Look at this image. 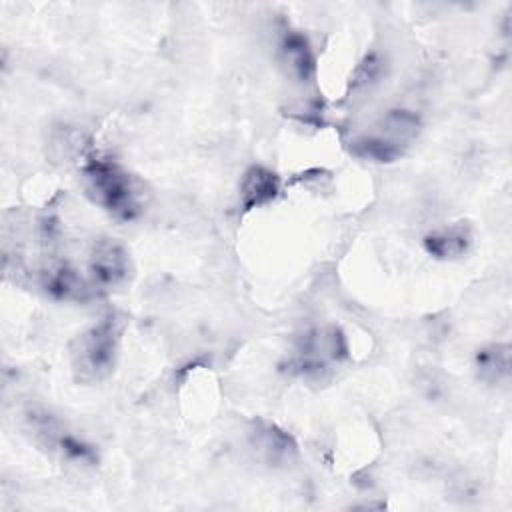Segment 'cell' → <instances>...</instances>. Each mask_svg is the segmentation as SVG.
I'll list each match as a JSON object with an SVG mask.
<instances>
[{
    "instance_id": "obj_5",
    "label": "cell",
    "mask_w": 512,
    "mask_h": 512,
    "mask_svg": "<svg viewBox=\"0 0 512 512\" xmlns=\"http://www.w3.org/2000/svg\"><path fill=\"white\" fill-rule=\"evenodd\" d=\"M88 272L94 288L106 290L120 286L130 274V256L118 240L100 238L90 250Z\"/></svg>"
},
{
    "instance_id": "obj_2",
    "label": "cell",
    "mask_w": 512,
    "mask_h": 512,
    "mask_svg": "<svg viewBox=\"0 0 512 512\" xmlns=\"http://www.w3.org/2000/svg\"><path fill=\"white\" fill-rule=\"evenodd\" d=\"M86 194L118 220H132L140 214V190L134 178L114 160L90 156L82 164Z\"/></svg>"
},
{
    "instance_id": "obj_10",
    "label": "cell",
    "mask_w": 512,
    "mask_h": 512,
    "mask_svg": "<svg viewBox=\"0 0 512 512\" xmlns=\"http://www.w3.org/2000/svg\"><path fill=\"white\" fill-rule=\"evenodd\" d=\"M280 58L288 72L298 80V82H310L316 72V62L312 48L306 40L296 30H288L282 40H280Z\"/></svg>"
},
{
    "instance_id": "obj_6",
    "label": "cell",
    "mask_w": 512,
    "mask_h": 512,
    "mask_svg": "<svg viewBox=\"0 0 512 512\" xmlns=\"http://www.w3.org/2000/svg\"><path fill=\"white\" fill-rule=\"evenodd\" d=\"M250 446L268 466H288L296 460L298 448L294 438L268 422H256L250 430Z\"/></svg>"
},
{
    "instance_id": "obj_8",
    "label": "cell",
    "mask_w": 512,
    "mask_h": 512,
    "mask_svg": "<svg viewBox=\"0 0 512 512\" xmlns=\"http://www.w3.org/2000/svg\"><path fill=\"white\" fill-rule=\"evenodd\" d=\"M472 244V230L466 222H456L432 230L424 238V250L438 260H454L468 252Z\"/></svg>"
},
{
    "instance_id": "obj_3",
    "label": "cell",
    "mask_w": 512,
    "mask_h": 512,
    "mask_svg": "<svg viewBox=\"0 0 512 512\" xmlns=\"http://www.w3.org/2000/svg\"><path fill=\"white\" fill-rule=\"evenodd\" d=\"M420 116L406 108L388 110L370 132L352 140V152L374 162H394L420 134Z\"/></svg>"
},
{
    "instance_id": "obj_11",
    "label": "cell",
    "mask_w": 512,
    "mask_h": 512,
    "mask_svg": "<svg viewBox=\"0 0 512 512\" xmlns=\"http://www.w3.org/2000/svg\"><path fill=\"white\" fill-rule=\"evenodd\" d=\"M476 374L486 384H504L510 378V366H512V352L510 344L506 342H492L482 346L476 352L474 358Z\"/></svg>"
},
{
    "instance_id": "obj_9",
    "label": "cell",
    "mask_w": 512,
    "mask_h": 512,
    "mask_svg": "<svg viewBox=\"0 0 512 512\" xmlns=\"http://www.w3.org/2000/svg\"><path fill=\"white\" fill-rule=\"evenodd\" d=\"M42 288L56 300H70V302H82L90 294V288L84 282V278L64 262L44 268Z\"/></svg>"
},
{
    "instance_id": "obj_4",
    "label": "cell",
    "mask_w": 512,
    "mask_h": 512,
    "mask_svg": "<svg viewBox=\"0 0 512 512\" xmlns=\"http://www.w3.org/2000/svg\"><path fill=\"white\" fill-rule=\"evenodd\" d=\"M346 356L348 346L340 328H312L302 334L298 342L292 370L306 380H324L330 374L332 366L342 362Z\"/></svg>"
},
{
    "instance_id": "obj_7",
    "label": "cell",
    "mask_w": 512,
    "mask_h": 512,
    "mask_svg": "<svg viewBox=\"0 0 512 512\" xmlns=\"http://www.w3.org/2000/svg\"><path fill=\"white\" fill-rule=\"evenodd\" d=\"M280 192V178L266 166H250L240 180V202L244 210L270 204Z\"/></svg>"
},
{
    "instance_id": "obj_12",
    "label": "cell",
    "mask_w": 512,
    "mask_h": 512,
    "mask_svg": "<svg viewBox=\"0 0 512 512\" xmlns=\"http://www.w3.org/2000/svg\"><path fill=\"white\" fill-rule=\"evenodd\" d=\"M384 70H386L384 60L378 54H368L352 74V80H350L352 94H366L372 88H376L384 78Z\"/></svg>"
},
{
    "instance_id": "obj_1",
    "label": "cell",
    "mask_w": 512,
    "mask_h": 512,
    "mask_svg": "<svg viewBox=\"0 0 512 512\" xmlns=\"http://www.w3.org/2000/svg\"><path fill=\"white\" fill-rule=\"evenodd\" d=\"M122 330L124 318L110 312L74 338L70 346V364L78 382L94 384L112 372L118 358Z\"/></svg>"
}]
</instances>
